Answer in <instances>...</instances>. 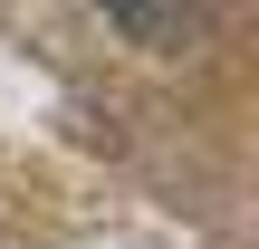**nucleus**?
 Wrapping results in <instances>:
<instances>
[{
  "mask_svg": "<svg viewBox=\"0 0 259 249\" xmlns=\"http://www.w3.org/2000/svg\"><path fill=\"white\" fill-rule=\"evenodd\" d=\"M106 19L125 38H144V48H173L183 38V0H106Z\"/></svg>",
  "mask_w": 259,
  "mask_h": 249,
  "instance_id": "1",
  "label": "nucleus"
}]
</instances>
